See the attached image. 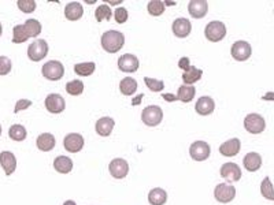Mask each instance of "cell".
Segmentation results:
<instances>
[{"label":"cell","mask_w":274,"mask_h":205,"mask_svg":"<svg viewBox=\"0 0 274 205\" xmlns=\"http://www.w3.org/2000/svg\"><path fill=\"white\" fill-rule=\"evenodd\" d=\"M211 148L204 141H195L189 148V155L195 161H204L210 158Z\"/></svg>","instance_id":"7"},{"label":"cell","mask_w":274,"mask_h":205,"mask_svg":"<svg viewBox=\"0 0 274 205\" xmlns=\"http://www.w3.org/2000/svg\"><path fill=\"white\" fill-rule=\"evenodd\" d=\"M244 127L251 134H259L266 129V122L259 114H248L244 119Z\"/></svg>","instance_id":"5"},{"label":"cell","mask_w":274,"mask_h":205,"mask_svg":"<svg viewBox=\"0 0 274 205\" xmlns=\"http://www.w3.org/2000/svg\"><path fill=\"white\" fill-rule=\"evenodd\" d=\"M167 201V193L162 187H155L148 193V203L151 205H165Z\"/></svg>","instance_id":"24"},{"label":"cell","mask_w":274,"mask_h":205,"mask_svg":"<svg viewBox=\"0 0 274 205\" xmlns=\"http://www.w3.org/2000/svg\"><path fill=\"white\" fill-rule=\"evenodd\" d=\"M163 119V111L159 106H148L141 113V120L146 126L155 127Z\"/></svg>","instance_id":"2"},{"label":"cell","mask_w":274,"mask_h":205,"mask_svg":"<svg viewBox=\"0 0 274 205\" xmlns=\"http://www.w3.org/2000/svg\"><path fill=\"white\" fill-rule=\"evenodd\" d=\"M84 14V8L78 1H72L69 3L65 8V17L69 21H78Z\"/></svg>","instance_id":"23"},{"label":"cell","mask_w":274,"mask_h":205,"mask_svg":"<svg viewBox=\"0 0 274 205\" xmlns=\"http://www.w3.org/2000/svg\"><path fill=\"white\" fill-rule=\"evenodd\" d=\"M66 92L72 96H80L84 92V82L80 80H74L66 84Z\"/></svg>","instance_id":"34"},{"label":"cell","mask_w":274,"mask_h":205,"mask_svg":"<svg viewBox=\"0 0 274 205\" xmlns=\"http://www.w3.org/2000/svg\"><path fill=\"white\" fill-rule=\"evenodd\" d=\"M188 11L192 18H196V20L204 18L208 11V3L206 0H192L188 4Z\"/></svg>","instance_id":"15"},{"label":"cell","mask_w":274,"mask_h":205,"mask_svg":"<svg viewBox=\"0 0 274 205\" xmlns=\"http://www.w3.org/2000/svg\"><path fill=\"white\" fill-rule=\"evenodd\" d=\"M0 165L4 170L6 175H11L17 168V158L14 156L13 152L3 151V152H0Z\"/></svg>","instance_id":"17"},{"label":"cell","mask_w":274,"mask_h":205,"mask_svg":"<svg viewBox=\"0 0 274 205\" xmlns=\"http://www.w3.org/2000/svg\"><path fill=\"white\" fill-rule=\"evenodd\" d=\"M95 68H96L95 62H85V63H78V65H75V66H74V73L78 74L81 77H88V75L95 73Z\"/></svg>","instance_id":"30"},{"label":"cell","mask_w":274,"mask_h":205,"mask_svg":"<svg viewBox=\"0 0 274 205\" xmlns=\"http://www.w3.org/2000/svg\"><path fill=\"white\" fill-rule=\"evenodd\" d=\"M108 3H110V6H117V4H120L122 1L121 0H110Z\"/></svg>","instance_id":"45"},{"label":"cell","mask_w":274,"mask_h":205,"mask_svg":"<svg viewBox=\"0 0 274 205\" xmlns=\"http://www.w3.org/2000/svg\"><path fill=\"white\" fill-rule=\"evenodd\" d=\"M143 97H144V94H140V96H137V97H136V99H134V101H133L134 106H137V104L140 103V100L143 99Z\"/></svg>","instance_id":"44"},{"label":"cell","mask_w":274,"mask_h":205,"mask_svg":"<svg viewBox=\"0 0 274 205\" xmlns=\"http://www.w3.org/2000/svg\"><path fill=\"white\" fill-rule=\"evenodd\" d=\"M101 46L108 53H117L125 44V36L118 30H107L101 36Z\"/></svg>","instance_id":"1"},{"label":"cell","mask_w":274,"mask_h":205,"mask_svg":"<svg viewBox=\"0 0 274 205\" xmlns=\"http://www.w3.org/2000/svg\"><path fill=\"white\" fill-rule=\"evenodd\" d=\"M108 170L113 178L124 179L129 172V164L125 159H114L110 161Z\"/></svg>","instance_id":"13"},{"label":"cell","mask_w":274,"mask_h":205,"mask_svg":"<svg viewBox=\"0 0 274 205\" xmlns=\"http://www.w3.org/2000/svg\"><path fill=\"white\" fill-rule=\"evenodd\" d=\"M214 197L217 199V201H220L222 204H227V203L233 201L236 197V187L229 185V183H220L215 187Z\"/></svg>","instance_id":"8"},{"label":"cell","mask_w":274,"mask_h":205,"mask_svg":"<svg viewBox=\"0 0 274 205\" xmlns=\"http://www.w3.org/2000/svg\"><path fill=\"white\" fill-rule=\"evenodd\" d=\"M251 55H252V46H249V43H247V41L239 40L232 46V56L237 62L248 60Z\"/></svg>","instance_id":"9"},{"label":"cell","mask_w":274,"mask_h":205,"mask_svg":"<svg viewBox=\"0 0 274 205\" xmlns=\"http://www.w3.org/2000/svg\"><path fill=\"white\" fill-rule=\"evenodd\" d=\"M189 66H191V60H189V58H187V56H184V58H181V59L178 60V67L182 68L184 71H187L188 68H189Z\"/></svg>","instance_id":"42"},{"label":"cell","mask_w":274,"mask_h":205,"mask_svg":"<svg viewBox=\"0 0 274 205\" xmlns=\"http://www.w3.org/2000/svg\"><path fill=\"white\" fill-rule=\"evenodd\" d=\"M46 108L51 114H60L62 111H65L66 103H65V99L60 94L51 93V94H48L46 97Z\"/></svg>","instance_id":"12"},{"label":"cell","mask_w":274,"mask_h":205,"mask_svg":"<svg viewBox=\"0 0 274 205\" xmlns=\"http://www.w3.org/2000/svg\"><path fill=\"white\" fill-rule=\"evenodd\" d=\"M240 139L239 138H230L225 141L222 145L220 146V153L222 156H226V158H233L237 153L240 152Z\"/></svg>","instance_id":"18"},{"label":"cell","mask_w":274,"mask_h":205,"mask_svg":"<svg viewBox=\"0 0 274 205\" xmlns=\"http://www.w3.org/2000/svg\"><path fill=\"white\" fill-rule=\"evenodd\" d=\"M162 97H163L165 100H167V101H175V100H177V96L170 94V93H166V94L163 93V94H162Z\"/></svg>","instance_id":"43"},{"label":"cell","mask_w":274,"mask_h":205,"mask_svg":"<svg viewBox=\"0 0 274 205\" xmlns=\"http://www.w3.org/2000/svg\"><path fill=\"white\" fill-rule=\"evenodd\" d=\"M144 82L149 91L152 92H161L162 89L165 88V82L162 80H154V78H149V77H146L144 78Z\"/></svg>","instance_id":"38"},{"label":"cell","mask_w":274,"mask_h":205,"mask_svg":"<svg viewBox=\"0 0 274 205\" xmlns=\"http://www.w3.org/2000/svg\"><path fill=\"white\" fill-rule=\"evenodd\" d=\"M32 106V101L27 99H21L17 101V104H15V108H14V114H18L20 111H24V110H26L29 107Z\"/></svg>","instance_id":"41"},{"label":"cell","mask_w":274,"mask_h":205,"mask_svg":"<svg viewBox=\"0 0 274 205\" xmlns=\"http://www.w3.org/2000/svg\"><path fill=\"white\" fill-rule=\"evenodd\" d=\"M120 91L125 96H132L137 91V81L130 77H126L120 82Z\"/></svg>","instance_id":"28"},{"label":"cell","mask_w":274,"mask_h":205,"mask_svg":"<svg viewBox=\"0 0 274 205\" xmlns=\"http://www.w3.org/2000/svg\"><path fill=\"white\" fill-rule=\"evenodd\" d=\"M63 205H77V204L74 203L73 200H67V201H65V204Z\"/></svg>","instance_id":"46"},{"label":"cell","mask_w":274,"mask_h":205,"mask_svg":"<svg viewBox=\"0 0 274 205\" xmlns=\"http://www.w3.org/2000/svg\"><path fill=\"white\" fill-rule=\"evenodd\" d=\"M0 136H1V126H0Z\"/></svg>","instance_id":"48"},{"label":"cell","mask_w":274,"mask_h":205,"mask_svg":"<svg viewBox=\"0 0 274 205\" xmlns=\"http://www.w3.org/2000/svg\"><path fill=\"white\" fill-rule=\"evenodd\" d=\"M114 18L117 21V23H125L129 18V14H127V10L125 7H118L114 13Z\"/></svg>","instance_id":"40"},{"label":"cell","mask_w":274,"mask_h":205,"mask_svg":"<svg viewBox=\"0 0 274 205\" xmlns=\"http://www.w3.org/2000/svg\"><path fill=\"white\" fill-rule=\"evenodd\" d=\"M26 40H29V37H27V34L25 33V30H24V26H22V25L14 26L13 43H15V44H22V43H25Z\"/></svg>","instance_id":"36"},{"label":"cell","mask_w":274,"mask_h":205,"mask_svg":"<svg viewBox=\"0 0 274 205\" xmlns=\"http://www.w3.org/2000/svg\"><path fill=\"white\" fill-rule=\"evenodd\" d=\"M111 15H113V11H111V8H110L108 4H100V6L96 8V11H95V18H96L98 22L110 21Z\"/></svg>","instance_id":"32"},{"label":"cell","mask_w":274,"mask_h":205,"mask_svg":"<svg viewBox=\"0 0 274 205\" xmlns=\"http://www.w3.org/2000/svg\"><path fill=\"white\" fill-rule=\"evenodd\" d=\"M118 67L124 73H136L140 67V62L137 59V56H134L132 53H125L118 59Z\"/></svg>","instance_id":"11"},{"label":"cell","mask_w":274,"mask_h":205,"mask_svg":"<svg viewBox=\"0 0 274 205\" xmlns=\"http://www.w3.org/2000/svg\"><path fill=\"white\" fill-rule=\"evenodd\" d=\"M243 165L246 167V170L251 172L258 171L262 165V158L259 153L249 152L246 155V158L243 159Z\"/></svg>","instance_id":"22"},{"label":"cell","mask_w":274,"mask_h":205,"mask_svg":"<svg viewBox=\"0 0 274 205\" xmlns=\"http://www.w3.org/2000/svg\"><path fill=\"white\" fill-rule=\"evenodd\" d=\"M13 68L11 59H8L7 56H0V75H7Z\"/></svg>","instance_id":"39"},{"label":"cell","mask_w":274,"mask_h":205,"mask_svg":"<svg viewBox=\"0 0 274 205\" xmlns=\"http://www.w3.org/2000/svg\"><path fill=\"white\" fill-rule=\"evenodd\" d=\"M17 6H18V8H20L22 13L30 14L36 10L37 4H36L34 0H18V1H17Z\"/></svg>","instance_id":"37"},{"label":"cell","mask_w":274,"mask_h":205,"mask_svg":"<svg viewBox=\"0 0 274 205\" xmlns=\"http://www.w3.org/2000/svg\"><path fill=\"white\" fill-rule=\"evenodd\" d=\"M114 126H115V122H114L113 118H110V116H103L100 119L96 122V126H95V129H96V133L101 136V137H108L111 133H113V129Z\"/></svg>","instance_id":"20"},{"label":"cell","mask_w":274,"mask_h":205,"mask_svg":"<svg viewBox=\"0 0 274 205\" xmlns=\"http://www.w3.org/2000/svg\"><path fill=\"white\" fill-rule=\"evenodd\" d=\"M41 73L44 75V78H47V80L59 81L65 75V67L59 60H50L47 63H44Z\"/></svg>","instance_id":"4"},{"label":"cell","mask_w":274,"mask_h":205,"mask_svg":"<svg viewBox=\"0 0 274 205\" xmlns=\"http://www.w3.org/2000/svg\"><path fill=\"white\" fill-rule=\"evenodd\" d=\"M54 168L60 174H69L73 170V160L67 156H58L54 160Z\"/></svg>","instance_id":"26"},{"label":"cell","mask_w":274,"mask_h":205,"mask_svg":"<svg viewBox=\"0 0 274 205\" xmlns=\"http://www.w3.org/2000/svg\"><path fill=\"white\" fill-rule=\"evenodd\" d=\"M201 75H203V71L200 68L195 66H189L187 71H184L182 74V81H184V85H194L195 82L200 80Z\"/></svg>","instance_id":"25"},{"label":"cell","mask_w":274,"mask_h":205,"mask_svg":"<svg viewBox=\"0 0 274 205\" xmlns=\"http://www.w3.org/2000/svg\"><path fill=\"white\" fill-rule=\"evenodd\" d=\"M26 129L22 125H13L8 130V137L14 141H24L26 138Z\"/></svg>","instance_id":"31"},{"label":"cell","mask_w":274,"mask_h":205,"mask_svg":"<svg viewBox=\"0 0 274 205\" xmlns=\"http://www.w3.org/2000/svg\"><path fill=\"white\" fill-rule=\"evenodd\" d=\"M172 29H173V33L175 34V37H178V39H185V37H188V36L191 34L192 23H191L187 18H177V20L173 22Z\"/></svg>","instance_id":"16"},{"label":"cell","mask_w":274,"mask_h":205,"mask_svg":"<svg viewBox=\"0 0 274 205\" xmlns=\"http://www.w3.org/2000/svg\"><path fill=\"white\" fill-rule=\"evenodd\" d=\"M48 53V44L46 40H39L33 41L29 48H27V56H29V59L33 60V62H40L43 60L46 56H47Z\"/></svg>","instance_id":"6"},{"label":"cell","mask_w":274,"mask_h":205,"mask_svg":"<svg viewBox=\"0 0 274 205\" xmlns=\"http://www.w3.org/2000/svg\"><path fill=\"white\" fill-rule=\"evenodd\" d=\"M204 34H206V39L208 41L218 43V41L225 39V36H226V26L221 21H213V22L207 23V26L204 27Z\"/></svg>","instance_id":"3"},{"label":"cell","mask_w":274,"mask_h":205,"mask_svg":"<svg viewBox=\"0 0 274 205\" xmlns=\"http://www.w3.org/2000/svg\"><path fill=\"white\" fill-rule=\"evenodd\" d=\"M165 8H166V4L161 1V0H152V1H149L147 6V10L148 13L151 14V15H154V17H159L162 14L165 13Z\"/></svg>","instance_id":"33"},{"label":"cell","mask_w":274,"mask_h":205,"mask_svg":"<svg viewBox=\"0 0 274 205\" xmlns=\"http://www.w3.org/2000/svg\"><path fill=\"white\" fill-rule=\"evenodd\" d=\"M55 144H56V141H55V137L51 134V133H43L40 134L37 139H36V145L37 148L43 151V152H50V151H52L55 148Z\"/></svg>","instance_id":"21"},{"label":"cell","mask_w":274,"mask_h":205,"mask_svg":"<svg viewBox=\"0 0 274 205\" xmlns=\"http://www.w3.org/2000/svg\"><path fill=\"white\" fill-rule=\"evenodd\" d=\"M221 177L229 182H237L241 179V168L236 163H225L221 167Z\"/></svg>","instance_id":"14"},{"label":"cell","mask_w":274,"mask_h":205,"mask_svg":"<svg viewBox=\"0 0 274 205\" xmlns=\"http://www.w3.org/2000/svg\"><path fill=\"white\" fill-rule=\"evenodd\" d=\"M215 108V103L214 100L208 96H201L200 99H198V103L195 106V110L199 115H203V116H207L210 114H213Z\"/></svg>","instance_id":"19"},{"label":"cell","mask_w":274,"mask_h":205,"mask_svg":"<svg viewBox=\"0 0 274 205\" xmlns=\"http://www.w3.org/2000/svg\"><path fill=\"white\" fill-rule=\"evenodd\" d=\"M84 144H85V139L78 133H70L63 139V146H65L67 152L70 153L80 152L81 149L84 148Z\"/></svg>","instance_id":"10"},{"label":"cell","mask_w":274,"mask_h":205,"mask_svg":"<svg viewBox=\"0 0 274 205\" xmlns=\"http://www.w3.org/2000/svg\"><path fill=\"white\" fill-rule=\"evenodd\" d=\"M1 33H3V27H1V23H0V36H1Z\"/></svg>","instance_id":"47"},{"label":"cell","mask_w":274,"mask_h":205,"mask_svg":"<svg viewBox=\"0 0 274 205\" xmlns=\"http://www.w3.org/2000/svg\"><path fill=\"white\" fill-rule=\"evenodd\" d=\"M24 30L27 34V37H37L41 33V23L37 20H27L24 25Z\"/></svg>","instance_id":"29"},{"label":"cell","mask_w":274,"mask_h":205,"mask_svg":"<svg viewBox=\"0 0 274 205\" xmlns=\"http://www.w3.org/2000/svg\"><path fill=\"white\" fill-rule=\"evenodd\" d=\"M196 94V89L192 85H181L178 88V93H177V100H180L182 103H189L192 101Z\"/></svg>","instance_id":"27"},{"label":"cell","mask_w":274,"mask_h":205,"mask_svg":"<svg viewBox=\"0 0 274 205\" xmlns=\"http://www.w3.org/2000/svg\"><path fill=\"white\" fill-rule=\"evenodd\" d=\"M261 193L262 196L265 197V199L270 200V201H273L274 200V192H273V185H272V181L269 177L262 181L261 183Z\"/></svg>","instance_id":"35"}]
</instances>
